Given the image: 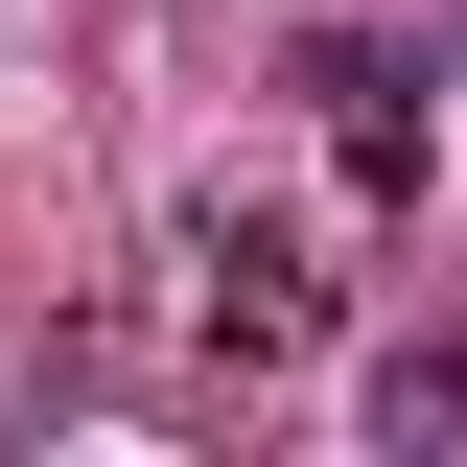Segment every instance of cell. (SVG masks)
Segmentation results:
<instances>
[{
    "mask_svg": "<svg viewBox=\"0 0 467 467\" xmlns=\"http://www.w3.org/2000/svg\"><path fill=\"white\" fill-rule=\"evenodd\" d=\"M327 140H350V187H420V140H444V117H420L374 47H327Z\"/></svg>",
    "mask_w": 467,
    "mask_h": 467,
    "instance_id": "obj_2",
    "label": "cell"
},
{
    "mask_svg": "<svg viewBox=\"0 0 467 467\" xmlns=\"http://www.w3.org/2000/svg\"><path fill=\"white\" fill-rule=\"evenodd\" d=\"M374 444H467V350H398L374 374Z\"/></svg>",
    "mask_w": 467,
    "mask_h": 467,
    "instance_id": "obj_3",
    "label": "cell"
},
{
    "mask_svg": "<svg viewBox=\"0 0 467 467\" xmlns=\"http://www.w3.org/2000/svg\"><path fill=\"white\" fill-rule=\"evenodd\" d=\"M304 304H327L304 234H281V211H211V327H234V350H304Z\"/></svg>",
    "mask_w": 467,
    "mask_h": 467,
    "instance_id": "obj_1",
    "label": "cell"
}]
</instances>
